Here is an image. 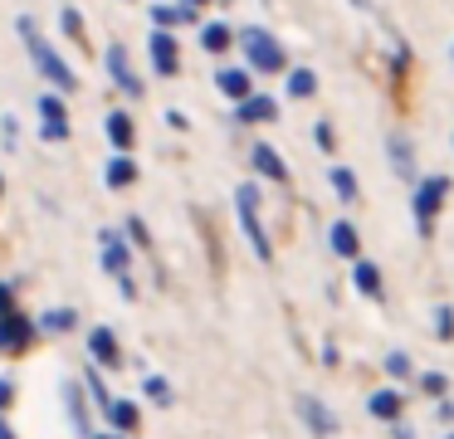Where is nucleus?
Returning <instances> with one entry per match:
<instances>
[{
  "mask_svg": "<svg viewBox=\"0 0 454 439\" xmlns=\"http://www.w3.org/2000/svg\"><path fill=\"white\" fill-rule=\"evenodd\" d=\"M20 35H25V49H30L35 68H40V74L50 78V83L59 88V93H74V88H79V78H74V68L59 59V49H54L50 39H44L40 29H35V20H20Z\"/></svg>",
  "mask_w": 454,
  "mask_h": 439,
  "instance_id": "f257e3e1",
  "label": "nucleus"
},
{
  "mask_svg": "<svg viewBox=\"0 0 454 439\" xmlns=\"http://www.w3.org/2000/svg\"><path fill=\"white\" fill-rule=\"evenodd\" d=\"M235 215H239V230H245L249 249H254L259 263H274V239H269L264 220H259V185H239L235 191Z\"/></svg>",
  "mask_w": 454,
  "mask_h": 439,
  "instance_id": "f03ea898",
  "label": "nucleus"
},
{
  "mask_svg": "<svg viewBox=\"0 0 454 439\" xmlns=\"http://www.w3.org/2000/svg\"><path fill=\"white\" fill-rule=\"evenodd\" d=\"M444 200H450V176H425V181H415L411 215H415V230H420L425 239L434 234V220H440Z\"/></svg>",
  "mask_w": 454,
  "mask_h": 439,
  "instance_id": "7ed1b4c3",
  "label": "nucleus"
},
{
  "mask_svg": "<svg viewBox=\"0 0 454 439\" xmlns=\"http://www.w3.org/2000/svg\"><path fill=\"white\" fill-rule=\"evenodd\" d=\"M40 322L30 317L25 308H15L11 317H0V357L5 361H20V357H30L35 347H40Z\"/></svg>",
  "mask_w": 454,
  "mask_h": 439,
  "instance_id": "20e7f679",
  "label": "nucleus"
},
{
  "mask_svg": "<svg viewBox=\"0 0 454 439\" xmlns=\"http://www.w3.org/2000/svg\"><path fill=\"white\" fill-rule=\"evenodd\" d=\"M239 49H245V59H249V68H254V74H284V68H288L284 44H278L269 29H259V25L239 29Z\"/></svg>",
  "mask_w": 454,
  "mask_h": 439,
  "instance_id": "39448f33",
  "label": "nucleus"
},
{
  "mask_svg": "<svg viewBox=\"0 0 454 439\" xmlns=\"http://www.w3.org/2000/svg\"><path fill=\"white\" fill-rule=\"evenodd\" d=\"M89 366H98V371H122L128 366V351H122V341H118V332L113 327H89Z\"/></svg>",
  "mask_w": 454,
  "mask_h": 439,
  "instance_id": "423d86ee",
  "label": "nucleus"
},
{
  "mask_svg": "<svg viewBox=\"0 0 454 439\" xmlns=\"http://www.w3.org/2000/svg\"><path fill=\"white\" fill-rule=\"evenodd\" d=\"M103 425H108L113 435H137V429H142V400L113 396V405L103 410Z\"/></svg>",
  "mask_w": 454,
  "mask_h": 439,
  "instance_id": "0eeeda50",
  "label": "nucleus"
},
{
  "mask_svg": "<svg viewBox=\"0 0 454 439\" xmlns=\"http://www.w3.org/2000/svg\"><path fill=\"white\" fill-rule=\"evenodd\" d=\"M298 415H303L308 429H313V439H337V415L317 396H298Z\"/></svg>",
  "mask_w": 454,
  "mask_h": 439,
  "instance_id": "6e6552de",
  "label": "nucleus"
},
{
  "mask_svg": "<svg viewBox=\"0 0 454 439\" xmlns=\"http://www.w3.org/2000/svg\"><path fill=\"white\" fill-rule=\"evenodd\" d=\"M98 244H103V269H108L113 278L132 273V244L122 239L118 230H103V234H98Z\"/></svg>",
  "mask_w": 454,
  "mask_h": 439,
  "instance_id": "1a4fd4ad",
  "label": "nucleus"
},
{
  "mask_svg": "<svg viewBox=\"0 0 454 439\" xmlns=\"http://www.w3.org/2000/svg\"><path fill=\"white\" fill-rule=\"evenodd\" d=\"M40 117H44V142H64L69 137V107H64V98L59 93H44L40 98Z\"/></svg>",
  "mask_w": 454,
  "mask_h": 439,
  "instance_id": "9d476101",
  "label": "nucleus"
},
{
  "mask_svg": "<svg viewBox=\"0 0 454 439\" xmlns=\"http://www.w3.org/2000/svg\"><path fill=\"white\" fill-rule=\"evenodd\" d=\"M147 49H152V68H157L161 78H171L181 68V44H176V35H171V29H157Z\"/></svg>",
  "mask_w": 454,
  "mask_h": 439,
  "instance_id": "9b49d317",
  "label": "nucleus"
},
{
  "mask_svg": "<svg viewBox=\"0 0 454 439\" xmlns=\"http://www.w3.org/2000/svg\"><path fill=\"white\" fill-rule=\"evenodd\" d=\"M366 415H372V419H381V425H395V419L405 415V396H401L395 386L372 390V396H366Z\"/></svg>",
  "mask_w": 454,
  "mask_h": 439,
  "instance_id": "f8f14e48",
  "label": "nucleus"
},
{
  "mask_svg": "<svg viewBox=\"0 0 454 439\" xmlns=\"http://www.w3.org/2000/svg\"><path fill=\"white\" fill-rule=\"evenodd\" d=\"M249 166H254V171L264 176V181L288 185V166H284V156H278L269 142H254V146H249Z\"/></svg>",
  "mask_w": 454,
  "mask_h": 439,
  "instance_id": "ddd939ff",
  "label": "nucleus"
},
{
  "mask_svg": "<svg viewBox=\"0 0 454 439\" xmlns=\"http://www.w3.org/2000/svg\"><path fill=\"white\" fill-rule=\"evenodd\" d=\"M327 249H333L337 259H362V234H356V224L352 220L327 224Z\"/></svg>",
  "mask_w": 454,
  "mask_h": 439,
  "instance_id": "4468645a",
  "label": "nucleus"
},
{
  "mask_svg": "<svg viewBox=\"0 0 454 439\" xmlns=\"http://www.w3.org/2000/svg\"><path fill=\"white\" fill-rule=\"evenodd\" d=\"M64 410H69L79 439H89V435H93V415H89V396H83L79 380H64Z\"/></svg>",
  "mask_w": 454,
  "mask_h": 439,
  "instance_id": "2eb2a0df",
  "label": "nucleus"
},
{
  "mask_svg": "<svg viewBox=\"0 0 454 439\" xmlns=\"http://www.w3.org/2000/svg\"><path fill=\"white\" fill-rule=\"evenodd\" d=\"M108 74H113V83H118L128 98H142V78H137V68L128 64V49L122 44L108 49Z\"/></svg>",
  "mask_w": 454,
  "mask_h": 439,
  "instance_id": "dca6fc26",
  "label": "nucleus"
},
{
  "mask_svg": "<svg viewBox=\"0 0 454 439\" xmlns=\"http://www.w3.org/2000/svg\"><path fill=\"white\" fill-rule=\"evenodd\" d=\"M352 283H356V293L372 298V302L386 298V278H381V269H376L372 259H352Z\"/></svg>",
  "mask_w": 454,
  "mask_h": 439,
  "instance_id": "f3484780",
  "label": "nucleus"
},
{
  "mask_svg": "<svg viewBox=\"0 0 454 439\" xmlns=\"http://www.w3.org/2000/svg\"><path fill=\"white\" fill-rule=\"evenodd\" d=\"M235 117H239V122H274V117H278V103H274V98H269V93H249L245 98V103H235Z\"/></svg>",
  "mask_w": 454,
  "mask_h": 439,
  "instance_id": "a211bd4d",
  "label": "nucleus"
},
{
  "mask_svg": "<svg viewBox=\"0 0 454 439\" xmlns=\"http://www.w3.org/2000/svg\"><path fill=\"white\" fill-rule=\"evenodd\" d=\"M215 88L230 98V103H245V98L254 93V78H249V68H220V74H215Z\"/></svg>",
  "mask_w": 454,
  "mask_h": 439,
  "instance_id": "6ab92c4d",
  "label": "nucleus"
},
{
  "mask_svg": "<svg viewBox=\"0 0 454 439\" xmlns=\"http://www.w3.org/2000/svg\"><path fill=\"white\" fill-rule=\"evenodd\" d=\"M103 181H108V191H128V185H137V161H132L128 152H118L108 166H103Z\"/></svg>",
  "mask_w": 454,
  "mask_h": 439,
  "instance_id": "aec40b11",
  "label": "nucleus"
},
{
  "mask_svg": "<svg viewBox=\"0 0 454 439\" xmlns=\"http://www.w3.org/2000/svg\"><path fill=\"white\" fill-rule=\"evenodd\" d=\"M386 152H391V171L401 176V181H415V152H411V142H405L401 132L386 137Z\"/></svg>",
  "mask_w": 454,
  "mask_h": 439,
  "instance_id": "412c9836",
  "label": "nucleus"
},
{
  "mask_svg": "<svg viewBox=\"0 0 454 439\" xmlns=\"http://www.w3.org/2000/svg\"><path fill=\"white\" fill-rule=\"evenodd\" d=\"M79 386H83V396H89V400H93V405H98V410H108V405H113V390H108V371L89 366V371H83V380H79Z\"/></svg>",
  "mask_w": 454,
  "mask_h": 439,
  "instance_id": "4be33fe9",
  "label": "nucleus"
},
{
  "mask_svg": "<svg viewBox=\"0 0 454 439\" xmlns=\"http://www.w3.org/2000/svg\"><path fill=\"white\" fill-rule=\"evenodd\" d=\"M40 322V332H50V337H69L74 327H79V312L74 308H50L44 317H35Z\"/></svg>",
  "mask_w": 454,
  "mask_h": 439,
  "instance_id": "5701e85b",
  "label": "nucleus"
},
{
  "mask_svg": "<svg viewBox=\"0 0 454 439\" xmlns=\"http://www.w3.org/2000/svg\"><path fill=\"white\" fill-rule=\"evenodd\" d=\"M108 142L118 146V152H132V142H137V122H132L128 113H108Z\"/></svg>",
  "mask_w": 454,
  "mask_h": 439,
  "instance_id": "b1692460",
  "label": "nucleus"
},
{
  "mask_svg": "<svg viewBox=\"0 0 454 439\" xmlns=\"http://www.w3.org/2000/svg\"><path fill=\"white\" fill-rule=\"evenodd\" d=\"M152 20H157V29H176L186 25V20H196V10L181 0V5H152Z\"/></svg>",
  "mask_w": 454,
  "mask_h": 439,
  "instance_id": "393cba45",
  "label": "nucleus"
},
{
  "mask_svg": "<svg viewBox=\"0 0 454 439\" xmlns=\"http://www.w3.org/2000/svg\"><path fill=\"white\" fill-rule=\"evenodd\" d=\"M142 396H147V405H157V410H171V400H176V390H171V380H167V376H147V380H142Z\"/></svg>",
  "mask_w": 454,
  "mask_h": 439,
  "instance_id": "a878e982",
  "label": "nucleus"
},
{
  "mask_svg": "<svg viewBox=\"0 0 454 439\" xmlns=\"http://www.w3.org/2000/svg\"><path fill=\"white\" fill-rule=\"evenodd\" d=\"M230 44H235L230 25H206V29H200V49H206V54H225Z\"/></svg>",
  "mask_w": 454,
  "mask_h": 439,
  "instance_id": "bb28decb",
  "label": "nucleus"
},
{
  "mask_svg": "<svg viewBox=\"0 0 454 439\" xmlns=\"http://www.w3.org/2000/svg\"><path fill=\"white\" fill-rule=\"evenodd\" d=\"M313 93H317L313 68H288V98H313Z\"/></svg>",
  "mask_w": 454,
  "mask_h": 439,
  "instance_id": "cd10ccee",
  "label": "nucleus"
},
{
  "mask_svg": "<svg viewBox=\"0 0 454 439\" xmlns=\"http://www.w3.org/2000/svg\"><path fill=\"white\" fill-rule=\"evenodd\" d=\"M327 181H333V191H337V200H347V205H352V200H356V195H362V191H356V176H352V171H347V166H333V171H327Z\"/></svg>",
  "mask_w": 454,
  "mask_h": 439,
  "instance_id": "c85d7f7f",
  "label": "nucleus"
},
{
  "mask_svg": "<svg viewBox=\"0 0 454 439\" xmlns=\"http://www.w3.org/2000/svg\"><path fill=\"white\" fill-rule=\"evenodd\" d=\"M122 239H128L132 249H152V230L137 220V215H128V224H122Z\"/></svg>",
  "mask_w": 454,
  "mask_h": 439,
  "instance_id": "c756f323",
  "label": "nucleus"
},
{
  "mask_svg": "<svg viewBox=\"0 0 454 439\" xmlns=\"http://www.w3.org/2000/svg\"><path fill=\"white\" fill-rule=\"evenodd\" d=\"M420 390H425V396H434V400H444L450 376H444V371H420Z\"/></svg>",
  "mask_w": 454,
  "mask_h": 439,
  "instance_id": "7c9ffc66",
  "label": "nucleus"
},
{
  "mask_svg": "<svg viewBox=\"0 0 454 439\" xmlns=\"http://www.w3.org/2000/svg\"><path fill=\"white\" fill-rule=\"evenodd\" d=\"M15 308H20V283L0 278V317H11Z\"/></svg>",
  "mask_w": 454,
  "mask_h": 439,
  "instance_id": "2f4dec72",
  "label": "nucleus"
},
{
  "mask_svg": "<svg viewBox=\"0 0 454 439\" xmlns=\"http://www.w3.org/2000/svg\"><path fill=\"white\" fill-rule=\"evenodd\" d=\"M15 405H20V386L11 376H0V415H15Z\"/></svg>",
  "mask_w": 454,
  "mask_h": 439,
  "instance_id": "473e14b6",
  "label": "nucleus"
},
{
  "mask_svg": "<svg viewBox=\"0 0 454 439\" xmlns=\"http://www.w3.org/2000/svg\"><path fill=\"white\" fill-rule=\"evenodd\" d=\"M386 376L405 380V376H411V357H405V351H386Z\"/></svg>",
  "mask_w": 454,
  "mask_h": 439,
  "instance_id": "72a5a7b5",
  "label": "nucleus"
},
{
  "mask_svg": "<svg viewBox=\"0 0 454 439\" xmlns=\"http://www.w3.org/2000/svg\"><path fill=\"white\" fill-rule=\"evenodd\" d=\"M434 337L454 341V308H434Z\"/></svg>",
  "mask_w": 454,
  "mask_h": 439,
  "instance_id": "f704fd0d",
  "label": "nucleus"
},
{
  "mask_svg": "<svg viewBox=\"0 0 454 439\" xmlns=\"http://www.w3.org/2000/svg\"><path fill=\"white\" fill-rule=\"evenodd\" d=\"M64 35L83 44V20H79V10H64Z\"/></svg>",
  "mask_w": 454,
  "mask_h": 439,
  "instance_id": "c9c22d12",
  "label": "nucleus"
},
{
  "mask_svg": "<svg viewBox=\"0 0 454 439\" xmlns=\"http://www.w3.org/2000/svg\"><path fill=\"white\" fill-rule=\"evenodd\" d=\"M313 137H317V146H323V152H333V146H337V132H333V122H317V127H313Z\"/></svg>",
  "mask_w": 454,
  "mask_h": 439,
  "instance_id": "e433bc0d",
  "label": "nucleus"
},
{
  "mask_svg": "<svg viewBox=\"0 0 454 439\" xmlns=\"http://www.w3.org/2000/svg\"><path fill=\"white\" fill-rule=\"evenodd\" d=\"M118 293H122V298H137V278H132V273H122V278H118Z\"/></svg>",
  "mask_w": 454,
  "mask_h": 439,
  "instance_id": "4c0bfd02",
  "label": "nucleus"
},
{
  "mask_svg": "<svg viewBox=\"0 0 454 439\" xmlns=\"http://www.w3.org/2000/svg\"><path fill=\"white\" fill-rule=\"evenodd\" d=\"M0 439H20V435H15V425H11V415H0Z\"/></svg>",
  "mask_w": 454,
  "mask_h": 439,
  "instance_id": "58836bf2",
  "label": "nucleus"
},
{
  "mask_svg": "<svg viewBox=\"0 0 454 439\" xmlns=\"http://www.w3.org/2000/svg\"><path fill=\"white\" fill-rule=\"evenodd\" d=\"M391 439H415V435H411V425H401V419H395V425H391Z\"/></svg>",
  "mask_w": 454,
  "mask_h": 439,
  "instance_id": "ea45409f",
  "label": "nucleus"
},
{
  "mask_svg": "<svg viewBox=\"0 0 454 439\" xmlns=\"http://www.w3.org/2000/svg\"><path fill=\"white\" fill-rule=\"evenodd\" d=\"M89 439H128V435H113V429H93Z\"/></svg>",
  "mask_w": 454,
  "mask_h": 439,
  "instance_id": "a19ab883",
  "label": "nucleus"
},
{
  "mask_svg": "<svg viewBox=\"0 0 454 439\" xmlns=\"http://www.w3.org/2000/svg\"><path fill=\"white\" fill-rule=\"evenodd\" d=\"M186 5H191V10H200V5H210V0H186Z\"/></svg>",
  "mask_w": 454,
  "mask_h": 439,
  "instance_id": "79ce46f5",
  "label": "nucleus"
},
{
  "mask_svg": "<svg viewBox=\"0 0 454 439\" xmlns=\"http://www.w3.org/2000/svg\"><path fill=\"white\" fill-rule=\"evenodd\" d=\"M0 200H5V176H0Z\"/></svg>",
  "mask_w": 454,
  "mask_h": 439,
  "instance_id": "37998d69",
  "label": "nucleus"
},
{
  "mask_svg": "<svg viewBox=\"0 0 454 439\" xmlns=\"http://www.w3.org/2000/svg\"><path fill=\"white\" fill-rule=\"evenodd\" d=\"M444 439H454V435H444Z\"/></svg>",
  "mask_w": 454,
  "mask_h": 439,
  "instance_id": "c03bdc74",
  "label": "nucleus"
}]
</instances>
